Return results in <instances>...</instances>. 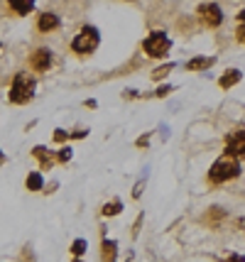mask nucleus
<instances>
[{"label":"nucleus","instance_id":"nucleus-9","mask_svg":"<svg viewBox=\"0 0 245 262\" xmlns=\"http://www.w3.org/2000/svg\"><path fill=\"white\" fill-rule=\"evenodd\" d=\"M37 27H39L42 32H52V30H57L59 27V17L54 15V12H42L39 20H37Z\"/></svg>","mask_w":245,"mask_h":262},{"label":"nucleus","instance_id":"nucleus-1","mask_svg":"<svg viewBox=\"0 0 245 262\" xmlns=\"http://www.w3.org/2000/svg\"><path fill=\"white\" fill-rule=\"evenodd\" d=\"M240 174V160L235 157V155H221L218 160L211 164V169H209V179L213 184H226V182H231V179H235Z\"/></svg>","mask_w":245,"mask_h":262},{"label":"nucleus","instance_id":"nucleus-17","mask_svg":"<svg viewBox=\"0 0 245 262\" xmlns=\"http://www.w3.org/2000/svg\"><path fill=\"white\" fill-rule=\"evenodd\" d=\"M71 252H74L76 257H81L83 252H86V240H83V238L74 240V245H71Z\"/></svg>","mask_w":245,"mask_h":262},{"label":"nucleus","instance_id":"nucleus-25","mask_svg":"<svg viewBox=\"0 0 245 262\" xmlns=\"http://www.w3.org/2000/svg\"><path fill=\"white\" fill-rule=\"evenodd\" d=\"M238 20H240V23H245V10L238 12Z\"/></svg>","mask_w":245,"mask_h":262},{"label":"nucleus","instance_id":"nucleus-20","mask_svg":"<svg viewBox=\"0 0 245 262\" xmlns=\"http://www.w3.org/2000/svg\"><path fill=\"white\" fill-rule=\"evenodd\" d=\"M169 93H172V86H160V89H157V93H154V96H157V98H167Z\"/></svg>","mask_w":245,"mask_h":262},{"label":"nucleus","instance_id":"nucleus-18","mask_svg":"<svg viewBox=\"0 0 245 262\" xmlns=\"http://www.w3.org/2000/svg\"><path fill=\"white\" fill-rule=\"evenodd\" d=\"M57 160L59 162H69L71 160V147H61L57 152Z\"/></svg>","mask_w":245,"mask_h":262},{"label":"nucleus","instance_id":"nucleus-15","mask_svg":"<svg viewBox=\"0 0 245 262\" xmlns=\"http://www.w3.org/2000/svg\"><path fill=\"white\" fill-rule=\"evenodd\" d=\"M116 240H103V260H116Z\"/></svg>","mask_w":245,"mask_h":262},{"label":"nucleus","instance_id":"nucleus-23","mask_svg":"<svg viewBox=\"0 0 245 262\" xmlns=\"http://www.w3.org/2000/svg\"><path fill=\"white\" fill-rule=\"evenodd\" d=\"M145 145H150V133H147V135H142V137H138V147H145Z\"/></svg>","mask_w":245,"mask_h":262},{"label":"nucleus","instance_id":"nucleus-8","mask_svg":"<svg viewBox=\"0 0 245 262\" xmlns=\"http://www.w3.org/2000/svg\"><path fill=\"white\" fill-rule=\"evenodd\" d=\"M240 79H243V71H240V69H228L221 79H218V86H221V89H233L235 83H240Z\"/></svg>","mask_w":245,"mask_h":262},{"label":"nucleus","instance_id":"nucleus-4","mask_svg":"<svg viewBox=\"0 0 245 262\" xmlns=\"http://www.w3.org/2000/svg\"><path fill=\"white\" fill-rule=\"evenodd\" d=\"M169 47H172V39H169V37H167L164 32H152V34H147V39L142 42L145 54H147V57H152V59L167 57Z\"/></svg>","mask_w":245,"mask_h":262},{"label":"nucleus","instance_id":"nucleus-14","mask_svg":"<svg viewBox=\"0 0 245 262\" xmlns=\"http://www.w3.org/2000/svg\"><path fill=\"white\" fill-rule=\"evenodd\" d=\"M120 211H123V204H120L118 199H113L110 204H105L103 208H101V213H103V216H118Z\"/></svg>","mask_w":245,"mask_h":262},{"label":"nucleus","instance_id":"nucleus-13","mask_svg":"<svg viewBox=\"0 0 245 262\" xmlns=\"http://www.w3.org/2000/svg\"><path fill=\"white\" fill-rule=\"evenodd\" d=\"M25 184H27V189H30V191H39V189L44 186V179H42V174H39V171H30Z\"/></svg>","mask_w":245,"mask_h":262},{"label":"nucleus","instance_id":"nucleus-10","mask_svg":"<svg viewBox=\"0 0 245 262\" xmlns=\"http://www.w3.org/2000/svg\"><path fill=\"white\" fill-rule=\"evenodd\" d=\"M213 64H216V57H196L187 61V71H206Z\"/></svg>","mask_w":245,"mask_h":262},{"label":"nucleus","instance_id":"nucleus-7","mask_svg":"<svg viewBox=\"0 0 245 262\" xmlns=\"http://www.w3.org/2000/svg\"><path fill=\"white\" fill-rule=\"evenodd\" d=\"M30 67L35 71H47L52 67V52L49 49H37L35 54L30 57Z\"/></svg>","mask_w":245,"mask_h":262},{"label":"nucleus","instance_id":"nucleus-12","mask_svg":"<svg viewBox=\"0 0 245 262\" xmlns=\"http://www.w3.org/2000/svg\"><path fill=\"white\" fill-rule=\"evenodd\" d=\"M10 8L17 15H27V12L35 8V0H10Z\"/></svg>","mask_w":245,"mask_h":262},{"label":"nucleus","instance_id":"nucleus-26","mask_svg":"<svg viewBox=\"0 0 245 262\" xmlns=\"http://www.w3.org/2000/svg\"><path fill=\"white\" fill-rule=\"evenodd\" d=\"M3 162H5V155H3V152H0V164H3Z\"/></svg>","mask_w":245,"mask_h":262},{"label":"nucleus","instance_id":"nucleus-24","mask_svg":"<svg viewBox=\"0 0 245 262\" xmlns=\"http://www.w3.org/2000/svg\"><path fill=\"white\" fill-rule=\"evenodd\" d=\"M142 186H145V182H140L138 186H135V191H132V199H140V196H142Z\"/></svg>","mask_w":245,"mask_h":262},{"label":"nucleus","instance_id":"nucleus-19","mask_svg":"<svg viewBox=\"0 0 245 262\" xmlns=\"http://www.w3.org/2000/svg\"><path fill=\"white\" fill-rule=\"evenodd\" d=\"M54 140H57V142H66V140H69V133L59 127V130H54Z\"/></svg>","mask_w":245,"mask_h":262},{"label":"nucleus","instance_id":"nucleus-5","mask_svg":"<svg viewBox=\"0 0 245 262\" xmlns=\"http://www.w3.org/2000/svg\"><path fill=\"white\" fill-rule=\"evenodd\" d=\"M226 152L235 155L238 160L245 157V127H238V130L226 135Z\"/></svg>","mask_w":245,"mask_h":262},{"label":"nucleus","instance_id":"nucleus-22","mask_svg":"<svg viewBox=\"0 0 245 262\" xmlns=\"http://www.w3.org/2000/svg\"><path fill=\"white\" fill-rule=\"evenodd\" d=\"M86 135H88L86 130H76V133H69V140H83Z\"/></svg>","mask_w":245,"mask_h":262},{"label":"nucleus","instance_id":"nucleus-11","mask_svg":"<svg viewBox=\"0 0 245 262\" xmlns=\"http://www.w3.org/2000/svg\"><path fill=\"white\" fill-rule=\"evenodd\" d=\"M32 155L42 162V169H52V164H54V160H57V157H52V155H49V149L42 147V145H37V147L32 149Z\"/></svg>","mask_w":245,"mask_h":262},{"label":"nucleus","instance_id":"nucleus-2","mask_svg":"<svg viewBox=\"0 0 245 262\" xmlns=\"http://www.w3.org/2000/svg\"><path fill=\"white\" fill-rule=\"evenodd\" d=\"M32 93H35V76H30V74H25V71L15 74V81H12L10 93H8L10 103H17V105L30 103L32 101Z\"/></svg>","mask_w":245,"mask_h":262},{"label":"nucleus","instance_id":"nucleus-3","mask_svg":"<svg viewBox=\"0 0 245 262\" xmlns=\"http://www.w3.org/2000/svg\"><path fill=\"white\" fill-rule=\"evenodd\" d=\"M98 45H101V34H98V30H96V27H91V25H86L81 32L74 37L71 49H74L76 54H91V52H96V49H98Z\"/></svg>","mask_w":245,"mask_h":262},{"label":"nucleus","instance_id":"nucleus-6","mask_svg":"<svg viewBox=\"0 0 245 262\" xmlns=\"http://www.w3.org/2000/svg\"><path fill=\"white\" fill-rule=\"evenodd\" d=\"M196 12H198V17H201V23L206 25V27H218V25L223 23V12L216 3H204V5H198Z\"/></svg>","mask_w":245,"mask_h":262},{"label":"nucleus","instance_id":"nucleus-21","mask_svg":"<svg viewBox=\"0 0 245 262\" xmlns=\"http://www.w3.org/2000/svg\"><path fill=\"white\" fill-rule=\"evenodd\" d=\"M235 39H238L240 45H245V23H240V27H238V32H235Z\"/></svg>","mask_w":245,"mask_h":262},{"label":"nucleus","instance_id":"nucleus-16","mask_svg":"<svg viewBox=\"0 0 245 262\" xmlns=\"http://www.w3.org/2000/svg\"><path fill=\"white\" fill-rule=\"evenodd\" d=\"M174 69V64L169 61V64H164V67H160V69H154L152 71V81H162V79H167V74Z\"/></svg>","mask_w":245,"mask_h":262}]
</instances>
